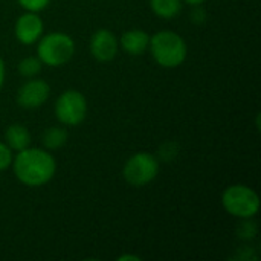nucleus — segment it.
I'll return each mask as SVG.
<instances>
[{"instance_id":"nucleus-10","label":"nucleus","mask_w":261,"mask_h":261,"mask_svg":"<svg viewBox=\"0 0 261 261\" xmlns=\"http://www.w3.org/2000/svg\"><path fill=\"white\" fill-rule=\"evenodd\" d=\"M150 44V35L142 29H130L119 38V46L130 55H142Z\"/></svg>"},{"instance_id":"nucleus-1","label":"nucleus","mask_w":261,"mask_h":261,"mask_svg":"<svg viewBox=\"0 0 261 261\" xmlns=\"http://www.w3.org/2000/svg\"><path fill=\"white\" fill-rule=\"evenodd\" d=\"M12 170L18 182L26 187H41L50 182L57 171L55 158L41 148H29L17 151L12 158Z\"/></svg>"},{"instance_id":"nucleus-13","label":"nucleus","mask_w":261,"mask_h":261,"mask_svg":"<svg viewBox=\"0 0 261 261\" xmlns=\"http://www.w3.org/2000/svg\"><path fill=\"white\" fill-rule=\"evenodd\" d=\"M67 138H69V135H67L66 128H63V127H49V128L44 130V133L41 136V141H43V145L47 150H58L63 145H66Z\"/></svg>"},{"instance_id":"nucleus-16","label":"nucleus","mask_w":261,"mask_h":261,"mask_svg":"<svg viewBox=\"0 0 261 261\" xmlns=\"http://www.w3.org/2000/svg\"><path fill=\"white\" fill-rule=\"evenodd\" d=\"M18 3L21 5L23 9L29 12H40L47 8L50 0H18Z\"/></svg>"},{"instance_id":"nucleus-7","label":"nucleus","mask_w":261,"mask_h":261,"mask_svg":"<svg viewBox=\"0 0 261 261\" xmlns=\"http://www.w3.org/2000/svg\"><path fill=\"white\" fill-rule=\"evenodd\" d=\"M50 96V86L40 78H28L17 92V102L23 109L41 107Z\"/></svg>"},{"instance_id":"nucleus-17","label":"nucleus","mask_w":261,"mask_h":261,"mask_svg":"<svg viewBox=\"0 0 261 261\" xmlns=\"http://www.w3.org/2000/svg\"><path fill=\"white\" fill-rule=\"evenodd\" d=\"M12 158V150L5 142H0V171H5L11 167Z\"/></svg>"},{"instance_id":"nucleus-9","label":"nucleus","mask_w":261,"mask_h":261,"mask_svg":"<svg viewBox=\"0 0 261 261\" xmlns=\"http://www.w3.org/2000/svg\"><path fill=\"white\" fill-rule=\"evenodd\" d=\"M15 37L21 44H34L37 43L43 32H44V23L41 17H38V12H29L26 11L21 14L15 21Z\"/></svg>"},{"instance_id":"nucleus-19","label":"nucleus","mask_w":261,"mask_h":261,"mask_svg":"<svg viewBox=\"0 0 261 261\" xmlns=\"http://www.w3.org/2000/svg\"><path fill=\"white\" fill-rule=\"evenodd\" d=\"M159 154H161V158L164 159V161H173L176 156H177V147H176V144H173L171 145V150L168 148V144H164L162 147H161V150H159Z\"/></svg>"},{"instance_id":"nucleus-15","label":"nucleus","mask_w":261,"mask_h":261,"mask_svg":"<svg viewBox=\"0 0 261 261\" xmlns=\"http://www.w3.org/2000/svg\"><path fill=\"white\" fill-rule=\"evenodd\" d=\"M242 220H243V222H242V225H240V228H239V236H240L242 239H245V240L254 239L255 234H257V226H255V223H254L251 219H242Z\"/></svg>"},{"instance_id":"nucleus-18","label":"nucleus","mask_w":261,"mask_h":261,"mask_svg":"<svg viewBox=\"0 0 261 261\" xmlns=\"http://www.w3.org/2000/svg\"><path fill=\"white\" fill-rule=\"evenodd\" d=\"M191 20L196 24H202L206 21V11L203 9L202 5H194V8L191 11Z\"/></svg>"},{"instance_id":"nucleus-12","label":"nucleus","mask_w":261,"mask_h":261,"mask_svg":"<svg viewBox=\"0 0 261 261\" xmlns=\"http://www.w3.org/2000/svg\"><path fill=\"white\" fill-rule=\"evenodd\" d=\"M182 0H150L151 11L164 20H171L182 12Z\"/></svg>"},{"instance_id":"nucleus-11","label":"nucleus","mask_w":261,"mask_h":261,"mask_svg":"<svg viewBox=\"0 0 261 261\" xmlns=\"http://www.w3.org/2000/svg\"><path fill=\"white\" fill-rule=\"evenodd\" d=\"M6 145L12 151H20L29 147L31 144V133L23 124H11L5 132Z\"/></svg>"},{"instance_id":"nucleus-14","label":"nucleus","mask_w":261,"mask_h":261,"mask_svg":"<svg viewBox=\"0 0 261 261\" xmlns=\"http://www.w3.org/2000/svg\"><path fill=\"white\" fill-rule=\"evenodd\" d=\"M43 69V63L38 57H26L18 64V72L24 78H35Z\"/></svg>"},{"instance_id":"nucleus-22","label":"nucleus","mask_w":261,"mask_h":261,"mask_svg":"<svg viewBox=\"0 0 261 261\" xmlns=\"http://www.w3.org/2000/svg\"><path fill=\"white\" fill-rule=\"evenodd\" d=\"M124 260L139 261V257H136V255H122V257H119V261H124Z\"/></svg>"},{"instance_id":"nucleus-3","label":"nucleus","mask_w":261,"mask_h":261,"mask_svg":"<svg viewBox=\"0 0 261 261\" xmlns=\"http://www.w3.org/2000/svg\"><path fill=\"white\" fill-rule=\"evenodd\" d=\"M37 43V57L46 66L60 67L70 61L75 54V41L64 32H50L47 35H41Z\"/></svg>"},{"instance_id":"nucleus-20","label":"nucleus","mask_w":261,"mask_h":261,"mask_svg":"<svg viewBox=\"0 0 261 261\" xmlns=\"http://www.w3.org/2000/svg\"><path fill=\"white\" fill-rule=\"evenodd\" d=\"M3 83H5V61L0 57V89L3 86Z\"/></svg>"},{"instance_id":"nucleus-21","label":"nucleus","mask_w":261,"mask_h":261,"mask_svg":"<svg viewBox=\"0 0 261 261\" xmlns=\"http://www.w3.org/2000/svg\"><path fill=\"white\" fill-rule=\"evenodd\" d=\"M182 2H185V3H188V5H203L206 0H182Z\"/></svg>"},{"instance_id":"nucleus-8","label":"nucleus","mask_w":261,"mask_h":261,"mask_svg":"<svg viewBox=\"0 0 261 261\" xmlns=\"http://www.w3.org/2000/svg\"><path fill=\"white\" fill-rule=\"evenodd\" d=\"M89 47L95 60L101 63H107L116 57L118 49H119V40L110 29L102 28V29H98L92 35Z\"/></svg>"},{"instance_id":"nucleus-5","label":"nucleus","mask_w":261,"mask_h":261,"mask_svg":"<svg viewBox=\"0 0 261 261\" xmlns=\"http://www.w3.org/2000/svg\"><path fill=\"white\" fill-rule=\"evenodd\" d=\"M87 115V101L84 95L75 89L64 90L55 101V116L66 127H75L84 121Z\"/></svg>"},{"instance_id":"nucleus-6","label":"nucleus","mask_w":261,"mask_h":261,"mask_svg":"<svg viewBox=\"0 0 261 261\" xmlns=\"http://www.w3.org/2000/svg\"><path fill=\"white\" fill-rule=\"evenodd\" d=\"M159 174V161L150 153L133 154L122 168L124 179L133 187L148 185Z\"/></svg>"},{"instance_id":"nucleus-4","label":"nucleus","mask_w":261,"mask_h":261,"mask_svg":"<svg viewBox=\"0 0 261 261\" xmlns=\"http://www.w3.org/2000/svg\"><path fill=\"white\" fill-rule=\"evenodd\" d=\"M222 205L226 213L237 219H252L260 210V197L251 187L236 184L223 191Z\"/></svg>"},{"instance_id":"nucleus-2","label":"nucleus","mask_w":261,"mask_h":261,"mask_svg":"<svg viewBox=\"0 0 261 261\" xmlns=\"http://www.w3.org/2000/svg\"><path fill=\"white\" fill-rule=\"evenodd\" d=\"M148 49L151 50L154 61L165 69L180 66L187 60L188 54L187 41L173 31H159L151 35Z\"/></svg>"}]
</instances>
